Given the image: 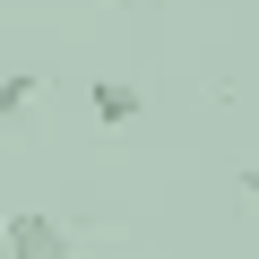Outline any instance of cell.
<instances>
[{
    "label": "cell",
    "instance_id": "4",
    "mask_svg": "<svg viewBox=\"0 0 259 259\" xmlns=\"http://www.w3.org/2000/svg\"><path fill=\"white\" fill-rule=\"evenodd\" d=\"M242 199H250V207H259V164H242Z\"/></svg>",
    "mask_w": 259,
    "mask_h": 259
},
{
    "label": "cell",
    "instance_id": "2",
    "mask_svg": "<svg viewBox=\"0 0 259 259\" xmlns=\"http://www.w3.org/2000/svg\"><path fill=\"white\" fill-rule=\"evenodd\" d=\"M87 112H95L104 130H130V121L147 112V95L130 87V78H95V87H87Z\"/></svg>",
    "mask_w": 259,
    "mask_h": 259
},
{
    "label": "cell",
    "instance_id": "1",
    "mask_svg": "<svg viewBox=\"0 0 259 259\" xmlns=\"http://www.w3.org/2000/svg\"><path fill=\"white\" fill-rule=\"evenodd\" d=\"M0 242H9V259H78L69 225L44 216V207H18V216H0Z\"/></svg>",
    "mask_w": 259,
    "mask_h": 259
},
{
    "label": "cell",
    "instance_id": "5",
    "mask_svg": "<svg viewBox=\"0 0 259 259\" xmlns=\"http://www.w3.org/2000/svg\"><path fill=\"white\" fill-rule=\"evenodd\" d=\"M0 259H9V242H0Z\"/></svg>",
    "mask_w": 259,
    "mask_h": 259
},
{
    "label": "cell",
    "instance_id": "3",
    "mask_svg": "<svg viewBox=\"0 0 259 259\" xmlns=\"http://www.w3.org/2000/svg\"><path fill=\"white\" fill-rule=\"evenodd\" d=\"M26 104H35V78H26V69H18V78H0V121H18Z\"/></svg>",
    "mask_w": 259,
    "mask_h": 259
}]
</instances>
